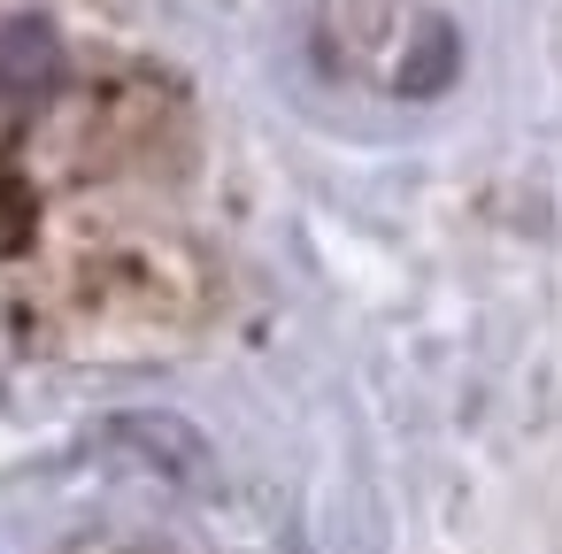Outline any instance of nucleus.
<instances>
[{
	"label": "nucleus",
	"instance_id": "f03ea898",
	"mask_svg": "<svg viewBox=\"0 0 562 554\" xmlns=\"http://www.w3.org/2000/svg\"><path fill=\"white\" fill-rule=\"evenodd\" d=\"M109 439H116L132 462H147V470H162V477H178V485H209V439H201L193 423H178V416L139 408V416H116Z\"/></svg>",
	"mask_w": 562,
	"mask_h": 554
},
{
	"label": "nucleus",
	"instance_id": "7ed1b4c3",
	"mask_svg": "<svg viewBox=\"0 0 562 554\" xmlns=\"http://www.w3.org/2000/svg\"><path fill=\"white\" fill-rule=\"evenodd\" d=\"M447 70H454V32H447V24H424L416 55L401 63V93H439Z\"/></svg>",
	"mask_w": 562,
	"mask_h": 554
},
{
	"label": "nucleus",
	"instance_id": "20e7f679",
	"mask_svg": "<svg viewBox=\"0 0 562 554\" xmlns=\"http://www.w3.org/2000/svg\"><path fill=\"white\" fill-rule=\"evenodd\" d=\"M32 239V193H24V178L0 162V247H24Z\"/></svg>",
	"mask_w": 562,
	"mask_h": 554
},
{
	"label": "nucleus",
	"instance_id": "f257e3e1",
	"mask_svg": "<svg viewBox=\"0 0 562 554\" xmlns=\"http://www.w3.org/2000/svg\"><path fill=\"white\" fill-rule=\"evenodd\" d=\"M63 39H55V24L47 16H9L0 24V101H9L16 116H32V109H47L55 93H63Z\"/></svg>",
	"mask_w": 562,
	"mask_h": 554
}]
</instances>
